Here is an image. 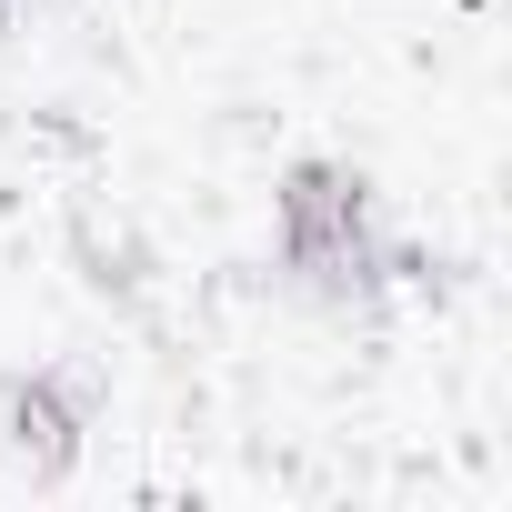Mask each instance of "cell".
Masks as SVG:
<instances>
[{"mask_svg": "<svg viewBox=\"0 0 512 512\" xmlns=\"http://www.w3.org/2000/svg\"><path fill=\"white\" fill-rule=\"evenodd\" d=\"M91 442V372H11L0 382V452L31 482H71Z\"/></svg>", "mask_w": 512, "mask_h": 512, "instance_id": "1", "label": "cell"}, {"mask_svg": "<svg viewBox=\"0 0 512 512\" xmlns=\"http://www.w3.org/2000/svg\"><path fill=\"white\" fill-rule=\"evenodd\" d=\"M272 211H282V241H332V231L372 221V181L352 161H332V151H302V161H282Z\"/></svg>", "mask_w": 512, "mask_h": 512, "instance_id": "2", "label": "cell"}]
</instances>
